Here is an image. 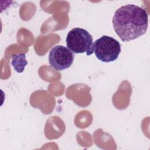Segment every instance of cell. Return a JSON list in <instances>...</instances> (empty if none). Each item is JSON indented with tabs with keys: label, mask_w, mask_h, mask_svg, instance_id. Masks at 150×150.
I'll return each mask as SVG.
<instances>
[{
	"label": "cell",
	"mask_w": 150,
	"mask_h": 150,
	"mask_svg": "<svg viewBox=\"0 0 150 150\" xmlns=\"http://www.w3.org/2000/svg\"><path fill=\"white\" fill-rule=\"evenodd\" d=\"M74 59L73 53L68 47L62 45L53 47L49 54L50 65L57 71L70 67L73 63Z\"/></svg>",
	"instance_id": "4"
},
{
	"label": "cell",
	"mask_w": 150,
	"mask_h": 150,
	"mask_svg": "<svg viewBox=\"0 0 150 150\" xmlns=\"http://www.w3.org/2000/svg\"><path fill=\"white\" fill-rule=\"evenodd\" d=\"M112 22L114 29L121 40L129 42L146 32L148 15L144 8L136 5L127 4L117 9Z\"/></svg>",
	"instance_id": "1"
},
{
	"label": "cell",
	"mask_w": 150,
	"mask_h": 150,
	"mask_svg": "<svg viewBox=\"0 0 150 150\" xmlns=\"http://www.w3.org/2000/svg\"><path fill=\"white\" fill-rule=\"evenodd\" d=\"M27 64L28 62L25 59V53H20L13 55L12 64L17 72H22Z\"/></svg>",
	"instance_id": "5"
},
{
	"label": "cell",
	"mask_w": 150,
	"mask_h": 150,
	"mask_svg": "<svg viewBox=\"0 0 150 150\" xmlns=\"http://www.w3.org/2000/svg\"><path fill=\"white\" fill-rule=\"evenodd\" d=\"M121 45L112 37L103 35L93 43V51L100 61L110 63L115 61L121 52Z\"/></svg>",
	"instance_id": "3"
},
{
	"label": "cell",
	"mask_w": 150,
	"mask_h": 150,
	"mask_svg": "<svg viewBox=\"0 0 150 150\" xmlns=\"http://www.w3.org/2000/svg\"><path fill=\"white\" fill-rule=\"evenodd\" d=\"M66 42L67 47L73 53H86L87 56L94 53L93 36L83 28H74L70 30L67 35Z\"/></svg>",
	"instance_id": "2"
}]
</instances>
